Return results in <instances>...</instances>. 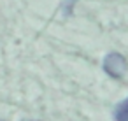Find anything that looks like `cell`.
<instances>
[{
    "label": "cell",
    "mask_w": 128,
    "mask_h": 121,
    "mask_svg": "<svg viewBox=\"0 0 128 121\" xmlns=\"http://www.w3.org/2000/svg\"><path fill=\"white\" fill-rule=\"evenodd\" d=\"M102 67H104V72L107 76H110L112 79H121L126 74V70H128V62L119 53H109L104 58Z\"/></svg>",
    "instance_id": "obj_1"
},
{
    "label": "cell",
    "mask_w": 128,
    "mask_h": 121,
    "mask_svg": "<svg viewBox=\"0 0 128 121\" xmlns=\"http://www.w3.org/2000/svg\"><path fill=\"white\" fill-rule=\"evenodd\" d=\"M114 119L116 121H128V98L119 102L114 109Z\"/></svg>",
    "instance_id": "obj_2"
},
{
    "label": "cell",
    "mask_w": 128,
    "mask_h": 121,
    "mask_svg": "<svg viewBox=\"0 0 128 121\" xmlns=\"http://www.w3.org/2000/svg\"><path fill=\"white\" fill-rule=\"evenodd\" d=\"M23 121H39V119H23Z\"/></svg>",
    "instance_id": "obj_3"
},
{
    "label": "cell",
    "mask_w": 128,
    "mask_h": 121,
    "mask_svg": "<svg viewBox=\"0 0 128 121\" xmlns=\"http://www.w3.org/2000/svg\"><path fill=\"white\" fill-rule=\"evenodd\" d=\"M0 121H2V119H0Z\"/></svg>",
    "instance_id": "obj_4"
}]
</instances>
